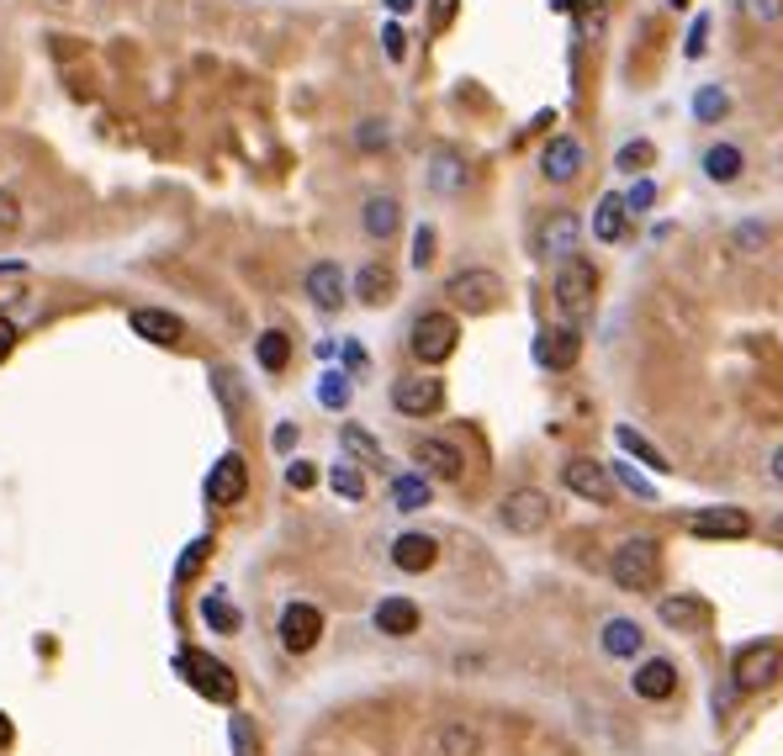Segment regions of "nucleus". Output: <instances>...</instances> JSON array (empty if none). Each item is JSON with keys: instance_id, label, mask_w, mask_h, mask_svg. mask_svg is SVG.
I'll list each match as a JSON object with an SVG mask.
<instances>
[{"instance_id": "obj_1", "label": "nucleus", "mask_w": 783, "mask_h": 756, "mask_svg": "<svg viewBox=\"0 0 783 756\" xmlns=\"http://www.w3.org/2000/svg\"><path fill=\"white\" fill-rule=\"evenodd\" d=\"M661 571V545L657 540H624L609 560V577H615L624 593H652Z\"/></svg>"}, {"instance_id": "obj_2", "label": "nucleus", "mask_w": 783, "mask_h": 756, "mask_svg": "<svg viewBox=\"0 0 783 756\" xmlns=\"http://www.w3.org/2000/svg\"><path fill=\"white\" fill-rule=\"evenodd\" d=\"M593 302H598V270H593L582 254L561 260V270H556V307H561L567 318H588Z\"/></svg>"}, {"instance_id": "obj_3", "label": "nucleus", "mask_w": 783, "mask_h": 756, "mask_svg": "<svg viewBox=\"0 0 783 756\" xmlns=\"http://www.w3.org/2000/svg\"><path fill=\"white\" fill-rule=\"evenodd\" d=\"M175 667H180L186 682H191L202 698H212V704H233V698H239V677L228 672L223 662H212L206 651H180Z\"/></svg>"}, {"instance_id": "obj_4", "label": "nucleus", "mask_w": 783, "mask_h": 756, "mask_svg": "<svg viewBox=\"0 0 783 756\" xmlns=\"http://www.w3.org/2000/svg\"><path fill=\"white\" fill-rule=\"evenodd\" d=\"M455 339H460V323L451 313H424V318L413 323L408 333V350L413 360H424V365H445L455 355Z\"/></svg>"}, {"instance_id": "obj_5", "label": "nucleus", "mask_w": 783, "mask_h": 756, "mask_svg": "<svg viewBox=\"0 0 783 756\" xmlns=\"http://www.w3.org/2000/svg\"><path fill=\"white\" fill-rule=\"evenodd\" d=\"M731 677H736V688H746V693L768 688L773 677H783V645L779 640H752V645H742L736 662H731Z\"/></svg>"}, {"instance_id": "obj_6", "label": "nucleus", "mask_w": 783, "mask_h": 756, "mask_svg": "<svg viewBox=\"0 0 783 756\" xmlns=\"http://www.w3.org/2000/svg\"><path fill=\"white\" fill-rule=\"evenodd\" d=\"M497 518H503L508 534H540V529L551 524V497H545L540 487H519V492L503 497Z\"/></svg>"}, {"instance_id": "obj_7", "label": "nucleus", "mask_w": 783, "mask_h": 756, "mask_svg": "<svg viewBox=\"0 0 783 756\" xmlns=\"http://www.w3.org/2000/svg\"><path fill=\"white\" fill-rule=\"evenodd\" d=\"M445 297H451L460 313H488V307H497V297H503V276H497V270H460V276L445 280Z\"/></svg>"}, {"instance_id": "obj_8", "label": "nucleus", "mask_w": 783, "mask_h": 756, "mask_svg": "<svg viewBox=\"0 0 783 756\" xmlns=\"http://www.w3.org/2000/svg\"><path fill=\"white\" fill-rule=\"evenodd\" d=\"M392 407L408 413V418H429V413L445 407V381H434V376H403V381L392 387Z\"/></svg>"}, {"instance_id": "obj_9", "label": "nucleus", "mask_w": 783, "mask_h": 756, "mask_svg": "<svg viewBox=\"0 0 783 756\" xmlns=\"http://www.w3.org/2000/svg\"><path fill=\"white\" fill-rule=\"evenodd\" d=\"M582 164H588V149H582L572 133H561V138L545 143V154H540V175H545L551 186H572V180L582 175Z\"/></svg>"}, {"instance_id": "obj_10", "label": "nucleus", "mask_w": 783, "mask_h": 756, "mask_svg": "<svg viewBox=\"0 0 783 756\" xmlns=\"http://www.w3.org/2000/svg\"><path fill=\"white\" fill-rule=\"evenodd\" d=\"M582 239V223L572 212H551L545 223L535 228V254L540 260H572Z\"/></svg>"}, {"instance_id": "obj_11", "label": "nucleus", "mask_w": 783, "mask_h": 756, "mask_svg": "<svg viewBox=\"0 0 783 756\" xmlns=\"http://www.w3.org/2000/svg\"><path fill=\"white\" fill-rule=\"evenodd\" d=\"M535 360L545 370H572L582 360V333L572 323H556V328H540L535 339Z\"/></svg>"}, {"instance_id": "obj_12", "label": "nucleus", "mask_w": 783, "mask_h": 756, "mask_svg": "<svg viewBox=\"0 0 783 756\" xmlns=\"http://www.w3.org/2000/svg\"><path fill=\"white\" fill-rule=\"evenodd\" d=\"M689 534H699V540H746V534H752V514H746V508H731V503L699 508V514L689 518Z\"/></svg>"}, {"instance_id": "obj_13", "label": "nucleus", "mask_w": 783, "mask_h": 756, "mask_svg": "<svg viewBox=\"0 0 783 756\" xmlns=\"http://www.w3.org/2000/svg\"><path fill=\"white\" fill-rule=\"evenodd\" d=\"M249 492V466L244 455H223L212 471H206V497H212V508H233L239 497Z\"/></svg>"}, {"instance_id": "obj_14", "label": "nucleus", "mask_w": 783, "mask_h": 756, "mask_svg": "<svg viewBox=\"0 0 783 756\" xmlns=\"http://www.w3.org/2000/svg\"><path fill=\"white\" fill-rule=\"evenodd\" d=\"M318 635H324V614H318L313 603H287V614H281V645H287L291 656L313 651Z\"/></svg>"}, {"instance_id": "obj_15", "label": "nucleus", "mask_w": 783, "mask_h": 756, "mask_svg": "<svg viewBox=\"0 0 783 756\" xmlns=\"http://www.w3.org/2000/svg\"><path fill=\"white\" fill-rule=\"evenodd\" d=\"M561 481H567V492H578L588 503H609L615 497V477H609V466H598V461H567L561 466Z\"/></svg>"}, {"instance_id": "obj_16", "label": "nucleus", "mask_w": 783, "mask_h": 756, "mask_svg": "<svg viewBox=\"0 0 783 756\" xmlns=\"http://www.w3.org/2000/svg\"><path fill=\"white\" fill-rule=\"evenodd\" d=\"M413 461H418L429 477H440V481L466 477V455L455 450L451 439H418V444H413Z\"/></svg>"}, {"instance_id": "obj_17", "label": "nucleus", "mask_w": 783, "mask_h": 756, "mask_svg": "<svg viewBox=\"0 0 783 756\" xmlns=\"http://www.w3.org/2000/svg\"><path fill=\"white\" fill-rule=\"evenodd\" d=\"M307 297H313L318 313H339V307H344V270H339L333 260H318V265L307 270Z\"/></svg>"}, {"instance_id": "obj_18", "label": "nucleus", "mask_w": 783, "mask_h": 756, "mask_svg": "<svg viewBox=\"0 0 783 756\" xmlns=\"http://www.w3.org/2000/svg\"><path fill=\"white\" fill-rule=\"evenodd\" d=\"M434 560H440V540H434V534H418V529H413V534H397V540H392V566H397V571H429Z\"/></svg>"}, {"instance_id": "obj_19", "label": "nucleus", "mask_w": 783, "mask_h": 756, "mask_svg": "<svg viewBox=\"0 0 783 756\" xmlns=\"http://www.w3.org/2000/svg\"><path fill=\"white\" fill-rule=\"evenodd\" d=\"M630 688H635V693H641V698H652V704H657V698H672V693H678V667H672V662H641V667H635V677H630Z\"/></svg>"}, {"instance_id": "obj_20", "label": "nucleus", "mask_w": 783, "mask_h": 756, "mask_svg": "<svg viewBox=\"0 0 783 756\" xmlns=\"http://www.w3.org/2000/svg\"><path fill=\"white\" fill-rule=\"evenodd\" d=\"M376 630L392 640L413 635V630H418V603H413V597H381V603H376Z\"/></svg>"}, {"instance_id": "obj_21", "label": "nucleus", "mask_w": 783, "mask_h": 756, "mask_svg": "<svg viewBox=\"0 0 783 756\" xmlns=\"http://www.w3.org/2000/svg\"><path fill=\"white\" fill-rule=\"evenodd\" d=\"M132 333L149 339V344H175L186 333V323L175 318V313H165V307H138L132 313Z\"/></svg>"}, {"instance_id": "obj_22", "label": "nucleus", "mask_w": 783, "mask_h": 756, "mask_svg": "<svg viewBox=\"0 0 783 756\" xmlns=\"http://www.w3.org/2000/svg\"><path fill=\"white\" fill-rule=\"evenodd\" d=\"M630 234V206H624V197H609L598 201V212H593V239H604V243H619Z\"/></svg>"}, {"instance_id": "obj_23", "label": "nucleus", "mask_w": 783, "mask_h": 756, "mask_svg": "<svg viewBox=\"0 0 783 756\" xmlns=\"http://www.w3.org/2000/svg\"><path fill=\"white\" fill-rule=\"evenodd\" d=\"M392 291H397V276H392L387 265H361V276H355V297H361L366 307H387Z\"/></svg>"}, {"instance_id": "obj_24", "label": "nucleus", "mask_w": 783, "mask_h": 756, "mask_svg": "<svg viewBox=\"0 0 783 756\" xmlns=\"http://www.w3.org/2000/svg\"><path fill=\"white\" fill-rule=\"evenodd\" d=\"M477 752H482V735H477L466 719L440 724V735H434V756H477Z\"/></svg>"}, {"instance_id": "obj_25", "label": "nucleus", "mask_w": 783, "mask_h": 756, "mask_svg": "<svg viewBox=\"0 0 783 756\" xmlns=\"http://www.w3.org/2000/svg\"><path fill=\"white\" fill-rule=\"evenodd\" d=\"M361 223H366L371 239H392V234L403 228V212H397V201L392 197H371L366 206H361Z\"/></svg>"}, {"instance_id": "obj_26", "label": "nucleus", "mask_w": 783, "mask_h": 756, "mask_svg": "<svg viewBox=\"0 0 783 756\" xmlns=\"http://www.w3.org/2000/svg\"><path fill=\"white\" fill-rule=\"evenodd\" d=\"M742 169H746V160H742V149H736V143H715V149L704 154V175H709L715 186L742 180Z\"/></svg>"}, {"instance_id": "obj_27", "label": "nucleus", "mask_w": 783, "mask_h": 756, "mask_svg": "<svg viewBox=\"0 0 783 756\" xmlns=\"http://www.w3.org/2000/svg\"><path fill=\"white\" fill-rule=\"evenodd\" d=\"M657 619H661V625H672V630H699L704 603H699V597H661Z\"/></svg>"}, {"instance_id": "obj_28", "label": "nucleus", "mask_w": 783, "mask_h": 756, "mask_svg": "<svg viewBox=\"0 0 783 756\" xmlns=\"http://www.w3.org/2000/svg\"><path fill=\"white\" fill-rule=\"evenodd\" d=\"M429 186H434L440 197H455V191H466V160H460V154H434Z\"/></svg>"}, {"instance_id": "obj_29", "label": "nucleus", "mask_w": 783, "mask_h": 756, "mask_svg": "<svg viewBox=\"0 0 783 756\" xmlns=\"http://www.w3.org/2000/svg\"><path fill=\"white\" fill-rule=\"evenodd\" d=\"M641 645H646V635H641L635 619H609V625H604V651H609V656H635Z\"/></svg>"}, {"instance_id": "obj_30", "label": "nucleus", "mask_w": 783, "mask_h": 756, "mask_svg": "<svg viewBox=\"0 0 783 756\" xmlns=\"http://www.w3.org/2000/svg\"><path fill=\"white\" fill-rule=\"evenodd\" d=\"M392 503H397V514H418V508H429V477H418V471L397 477L392 481Z\"/></svg>"}, {"instance_id": "obj_31", "label": "nucleus", "mask_w": 783, "mask_h": 756, "mask_svg": "<svg viewBox=\"0 0 783 756\" xmlns=\"http://www.w3.org/2000/svg\"><path fill=\"white\" fill-rule=\"evenodd\" d=\"M339 444H344V455H355V461H366V466H387V461H381V444H376L361 424H344V429H339Z\"/></svg>"}, {"instance_id": "obj_32", "label": "nucleus", "mask_w": 783, "mask_h": 756, "mask_svg": "<svg viewBox=\"0 0 783 756\" xmlns=\"http://www.w3.org/2000/svg\"><path fill=\"white\" fill-rule=\"evenodd\" d=\"M254 355H260V365H265V370L276 376V370H287V360H291V339L281 333V328H270V333H260Z\"/></svg>"}, {"instance_id": "obj_33", "label": "nucleus", "mask_w": 783, "mask_h": 756, "mask_svg": "<svg viewBox=\"0 0 783 756\" xmlns=\"http://www.w3.org/2000/svg\"><path fill=\"white\" fill-rule=\"evenodd\" d=\"M615 439H619V450H630V455H635L641 466H652V471H667V455H661L657 444H646V439L635 434L630 424H619V429H615Z\"/></svg>"}, {"instance_id": "obj_34", "label": "nucleus", "mask_w": 783, "mask_h": 756, "mask_svg": "<svg viewBox=\"0 0 783 756\" xmlns=\"http://www.w3.org/2000/svg\"><path fill=\"white\" fill-rule=\"evenodd\" d=\"M202 619L217 630V635H233V630H239V608H233L223 593H206L202 597Z\"/></svg>"}, {"instance_id": "obj_35", "label": "nucleus", "mask_w": 783, "mask_h": 756, "mask_svg": "<svg viewBox=\"0 0 783 756\" xmlns=\"http://www.w3.org/2000/svg\"><path fill=\"white\" fill-rule=\"evenodd\" d=\"M329 487L339 492V497H350V503H361V497H366V477H361L350 461H339V466L329 471Z\"/></svg>"}, {"instance_id": "obj_36", "label": "nucleus", "mask_w": 783, "mask_h": 756, "mask_svg": "<svg viewBox=\"0 0 783 756\" xmlns=\"http://www.w3.org/2000/svg\"><path fill=\"white\" fill-rule=\"evenodd\" d=\"M725 112H731V96H725L720 85H709V90H699V96H694V117H699V122H720Z\"/></svg>"}, {"instance_id": "obj_37", "label": "nucleus", "mask_w": 783, "mask_h": 756, "mask_svg": "<svg viewBox=\"0 0 783 756\" xmlns=\"http://www.w3.org/2000/svg\"><path fill=\"white\" fill-rule=\"evenodd\" d=\"M318 402H324V407H344V402H350V376L329 370V376H324V387H318Z\"/></svg>"}, {"instance_id": "obj_38", "label": "nucleus", "mask_w": 783, "mask_h": 756, "mask_svg": "<svg viewBox=\"0 0 783 756\" xmlns=\"http://www.w3.org/2000/svg\"><path fill=\"white\" fill-rule=\"evenodd\" d=\"M657 160V149H652V143H646V138H635V143H624V149H619V169H641V164H652Z\"/></svg>"}, {"instance_id": "obj_39", "label": "nucleus", "mask_w": 783, "mask_h": 756, "mask_svg": "<svg viewBox=\"0 0 783 756\" xmlns=\"http://www.w3.org/2000/svg\"><path fill=\"white\" fill-rule=\"evenodd\" d=\"M16 228H22V201L11 191H0V239H11Z\"/></svg>"}, {"instance_id": "obj_40", "label": "nucleus", "mask_w": 783, "mask_h": 756, "mask_svg": "<svg viewBox=\"0 0 783 756\" xmlns=\"http://www.w3.org/2000/svg\"><path fill=\"white\" fill-rule=\"evenodd\" d=\"M742 11L752 16V22H762V27H773L783 16V0H742Z\"/></svg>"}, {"instance_id": "obj_41", "label": "nucleus", "mask_w": 783, "mask_h": 756, "mask_svg": "<svg viewBox=\"0 0 783 756\" xmlns=\"http://www.w3.org/2000/svg\"><path fill=\"white\" fill-rule=\"evenodd\" d=\"M206 556H212V540H197V545H186V556H180V566H175V577L186 582V577H191V571H197Z\"/></svg>"}, {"instance_id": "obj_42", "label": "nucleus", "mask_w": 783, "mask_h": 756, "mask_svg": "<svg viewBox=\"0 0 783 756\" xmlns=\"http://www.w3.org/2000/svg\"><path fill=\"white\" fill-rule=\"evenodd\" d=\"M387 138H392V133H387V122H361V133H355V143H361V149H387Z\"/></svg>"}, {"instance_id": "obj_43", "label": "nucleus", "mask_w": 783, "mask_h": 756, "mask_svg": "<svg viewBox=\"0 0 783 756\" xmlns=\"http://www.w3.org/2000/svg\"><path fill=\"white\" fill-rule=\"evenodd\" d=\"M413 265H418V270L434 265V228H418V234H413Z\"/></svg>"}, {"instance_id": "obj_44", "label": "nucleus", "mask_w": 783, "mask_h": 756, "mask_svg": "<svg viewBox=\"0 0 783 756\" xmlns=\"http://www.w3.org/2000/svg\"><path fill=\"white\" fill-rule=\"evenodd\" d=\"M318 481V471H313V461H291L287 466V487H296V492H307Z\"/></svg>"}, {"instance_id": "obj_45", "label": "nucleus", "mask_w": 783, "mask_h": 756, "mask_svg": "<svg viewBox=\"0 0 783 756\" xmlns=\"http://www.w3.org/2000/svg\"><path fill=\"white\" fill-rule=\"evenodd\" d=\"M381 42H387V59H392V64H403V59H408V38H403V27H397V22L381 33Z\"/></svg>"}, {"instance_id": "obj_46", "label": "nucleus", "mask_w": 783, "mask_h": 756, "mask_svg": "<svg viewBox=\"0 0 783 756\" xmlns=\"http://www.w3.org/2000/svg\"><path fill=\"white\" fill-rule=\"evenodd\" d=\"M455 11H460V0H434V5H429V22H434V33H445V27H451Z\"/></svg>"}, {"instance_id": "obj_47", "label": "nucleus", "mask_w": 783, "mask_h": 756, "mask_svg": "<svg viewBox=\"0 0 783 756\" xmlns=\"http://www.w3.org/2000/svg\"><path fill=\"white\" fill-rule=\"evenodd\" d=\"M615 477L624 481V487H630V492H635V497H657V487H652V481H646V477H635V471H630V466H615Z\"/></svg>"}, {"instance_id": "obj_48", "label": "nucleus", "mask_w": 783, "mask_h": 756, "mask_svg": "<svg viewBox=\"0 0 783 756\" xmlns=\"http://www.w3.org/2000/svg\"><path fill=\"white\" fill-rule=\"evenodd\" d=\"M652 201H657V186H652V180H641V186H635V191L624 197V206H630V212H646Z\"/></svg>"}, {"instance_id": "obj_49", "label": "nucleus", "mask_w": 783, "mask_h": 756, "mask_svg": "<svg viewBox=\"0 0 783 756\" xmlns=\"http://www.w3.org/2000/svg\"><path fill=\"white\" fill-rule=\"evenodd\" d=\"M704 33H709V22L699 16V22L689 27V59H699V53H704Z\"/></svg>"}, {"instance_id": "obj_50", "label": "nucleus", "mask_w": 783, "mask_h": 756, "mask_svg": "<svg viewBox=\"0 0 783 756\" xmlns=\"http://www.w3.org/2000/svg\"><path fill=\"white\" fill-rule=\"evenodd\" d=\"M11 350H16V323H11V318H0V360L11 355Z\"/></svg>"}, {"instance_id": "obj_51", "label": "nucleus", "mask_w": 783, "mask_h": 756, "mask_svg": "<svg viewBox=\"0 0 783 756\" xmlns=\"http://www.w3.org/2000/svg\"><path fill=\"white\" fill-rule=\"evenodd\" d=\"M233 746H239V756H249V724L244 719H233Z\"/></svg>"}, {"instance_id": "obj_52", "label": "nucleus", "mask_w": 783, "mask_h": 756, "mask_svg": "<svg viewBox=\"0 0 783 756\" xmlns=\"http://www.w3.org/2000/svg\"><path fill=\"white\" fill-rule=\"evenodd\" d=\"M270 444H276V450H291V444H296V429H291V424H281V429H276V439H270Z\"/></svg>"}, {"instance_id": "obj_53", "label": "nucleus", "mask_w": 783, "mask_h": 756, "mask_svg": "<svg viewBox=\"0 0 783 756\" xmlns=\"http://www.w3.org/2000/svg\"><path fill=\"white\" fill-rule=\"evenodd\" d=\"M387 5H392L397 16H403V11H413V0H387Z\"/></svg>"}, {"instance_id": "obj_54", "label": "nucleus", "mask_w": 783, "mask_h": 756, "mask_svg": "<svg viewBox=\"0 0 783 756\" xmlns=\"http://www.w3.org/2000/svg\"><path fill=\"white\" fill-rule=\"evenodd\" d=\"M773 477L783 481V444H779V455H773Z\"/></svg>"}, {"instance_id": "obj_55", "label": "nucleus", "mask_w": 783, "mask_h": 756, "mask_svg": "<svg viewBox=\"0 0 783 756\" xmlns=\"http://www.w3.org/2000/svg\"><path fill=\"white\" fill-rule=\"evenodd\" d=\"M582 0H556V11H578Z\"/></svg>"}, {"instance_id": "obj_56", "label": "nucleus", "mask_w": 783, "mask_h": 756, "mask_svg": "<svg viewBox=\"0 0 783 756\" xmlns=\"http://www.w3.org/2000/svg\"><path fill=\"white\" fill-rule=\"evenodd\" d=\"M5 741H11V724H5V715H0V746H5Z\"/></svg>"}, {"instance_id": "obj_57", "label": "nucleus", "mask_w": 783, "mask_h": 756, "mask_svg": "<svg viewBox=\"0 0 783 756\" xmlns=\"http://www.w3.org/2000/svg\"><path fill=\"white\" fill-rule=\"evenodd\" d=\"M667 5H689V0H667Z\"/></svg>"}]
</instances>
